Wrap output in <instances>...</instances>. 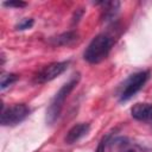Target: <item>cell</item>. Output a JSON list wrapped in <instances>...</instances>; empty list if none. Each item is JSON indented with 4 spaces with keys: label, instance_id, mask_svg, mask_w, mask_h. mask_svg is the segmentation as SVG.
Masks as SVG:
<instances>
[{
    "label": "cell",
    "instance_id": "obj_4",
    "mask_svg": "<svg viewBox=\"0 0 152 152\" xmlns=\"http://www.w3.org/2000/svg\"><path fill=\"white\" fill-rule=\"evenodd\" d=\"M30 114V108L25 103H15L6 109L2 108L0 122L2 126H17Z\"/></svg>",
    "mask_w": 152,
    "mask_h": 152
},
{
    "label": "cell",
    "instance_id": "obj_3",
    "mask_svg": "<svg viewBox=\"0 0 152 152\" xmlns=\"http://www.w3.org/2000/svg\"><path fill=\"white\" fill-rule=\"evenodd\" d=\"M150 75H151L150 70H144V71H139V72H135L128 76V78L124 82L120 94H119L120 102H125L132 99L145 86V83L150 78Z\"/></svg>",
    "mask_w": 152,
    "mask_h": 152
},
{
    "label": "cell",
    "instance_id": "obj_6",
    "mask_svg": "<svg viewBox=\"0 0 152 152\" xmlns=\"http://www.w3.org/2000/svg\"><path fill=\"white\" fill-rule=\"evenodd\" d=\"M89 129H90V125L87 122H81V124L72 126L65 135V142L74 144L76 141H78L80 139H82L83 137H86L89 133Z\"/></svg>",
    "mask_w": 152,
    "mask_h": 152
},
{
    "label": "cell",
    "instance_id": "obj_12",
    "mask_svg": "<svg viewBox=\"0 0 152 152\" xmlns=\"http://www.w3.org/2000/svg\"><path fill=\"white\" fill-rule=\"evenodd\" d=\"M2 5L6 6V7H17V8H21V7H25L27 4H26L25 1H20V0H10V1H4Z\"/></svg>",
    "mask_w": 152,
    "mask_h": 152
},
{
    "label": "cell",
    "instance_id": "obj_7",
    "mask_svg": "<svg viewBox=\"0 0 152 152\" xmlns=\"http://www.w3.org/2000/svg\"><path fill=\"white\" fill-rule=\"evenodd\" d=\"M131 114L135 120L151 121L152 120V104H150V103H135L131 108Z\"/></svg>",
    "mask_w": 152,
    "mask_h": 152
},
{
    "label": "cell",
    "instance_id": "obj_13",
    "mask_svg": "<svg viewBox=\"0 0 152 152\" xmlns=\"http://www.w3.org/2000/svg\"><path fill=\"white\" fill-rule=\"evenodd\" d=\"M78 12H80V8L78 10H76V12H75V15H74V19H72V24H75V23H78L80 21V18L82 17V14H83V11L78 14Z\"/></svg>",
    "mask_w": 152,
    "mask_h": 152
},
{
    "label": "cell",
    "instance_id": "obj_5",
    "mask_svg": "<svg viewBox=\"0 0 152 152\" xmlns=\"http://www.w3.org/2000/svg\"><path fill=\"white\" fill-rule=\"evenodd\" d=\"M69 61H64V62H55L51 63L49 65H46L43 70H40L36 77V81L38 83H46L50 82L52 80H55L56 77H58L59 75H62L69 65Z\"/></svg>",
    "mask_w": 152,
    "mask_h": 152
},
{
    "label": "cell",
    "instance_id": "obj_9",
    "mask_svg": "<svg viewBox=\"0 0 152 152\" xmlns=\"http://www.w3.org/2000/svg\"><path fill=\"white\" fill-rule=\"evenodd\" d=\"M76 39H77V33L74 31H69V32H64L55 38H51L50 43L52 45H57V46H65V45H70Z\"/></svg>",
    "mask_w": 152,
    "mask_h": 152
},
{
    "label": "cell",
    "instance_id": "obj_2",
    "mask_svg": "<svg viewBox=\"0 0 152 152\" xmlns=\"http://www.w3.org/2000/svg\"><path fill=\"white\" fill-rule=\"evenodd\" d=\"M78 82H80V74L77 72L71 77L70 81H68L65 84H63L61 87V89L56 93V95L53 96V99L51 100V102L46 109L45 120L49 125H52L59 118V114L62 112V108H63V104H64L66 97L72 91V89L77 86Z\"/></svg>",
    "mask_w": 152,
    "mask_h": 152
},
{
    "label": "cell",
    "instance_id": "obj_1",
    "mask_svg": "<svg viewBox=\"0 0 152 152\" xmlns=\"http://www.w3.org/2000/svg\"><path fill=\"white\" fill-rule=\"evenodd\" d=\"M113 45V38L106 33L95 36L83 52V58L90 64H97L107 58Z\"/></svg>",
    "mask_w": 152,
    "mask_h": 152
},
{
    "label": "cell",
    "instance_id": "obj_10",
    "mask_svg": "<svg viewBox=\"0 0 152 152\" xmlns=\"http://www.w3.org/2000/svg\"><path fill=\"white\" fill-rule=\"evenodd\" d=\"M19 78L18 75L15 74H11V72H2L1 74V77H0V89L4 90L6 89L7 87L12 86L14 82H17Z\"/></svg>",
    "mask_w": 152,
    "mask_h": 152
},
{
    "label": "cell",
    "instance_id": "obj_8",
    "mask_svg": "<svg viewBox=\"0 0 152 152\" xmlns=\"http://www.w3.org/2000/svg\"><path fill=\"white\" fill-rule=\"evenodd\" d=\"M96 4H100L103 6V10H102V20L103 21H110L113 20L118 12H119V8H120V2L119 1H101V2H96Z\"/></svg>",
    "mask_w": 152,
    "mask_h": 152
},
{
    "label": "cell",
    "instance_id": "obj_11",
    "mask_svg": "<svg viewBox=\"0 0 152 152\" xmlns=\"http://www.w3.org/2000/svg\"><path fill=\"white\" fill-rule=\"evenodd\" d=\"M33 24H34V21H33L32 18H25L15 25V30H19V31L27 30V28H31L33 26Z\"/></svg>",
    "mask_w": 152,
    "mask_h": 152
}]
</instances>
